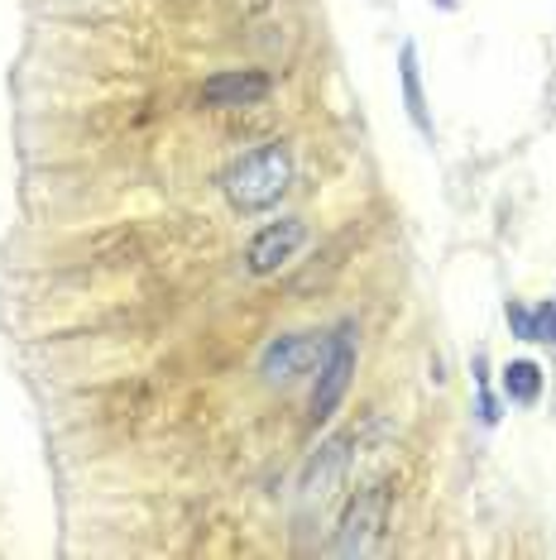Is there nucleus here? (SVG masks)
Returning <instances> with one entry per match:
<instances>
[{"instance_id": "nucleus-1", "label": "nucleus", "mask_w": 556, "mask_h": 560, "mask_svg": "<svg viewBox=\"0 0 556 560\" xmlns=\"http://www.w3.org/2000/svg\"><path fill=\"white\" fill-rule=\"evenodd\" d=\"M288 183H293V159H288L283 144L250 149V154L235 159L221 177L225 201H231L235 211H269L274 201L288 192Z\"/></svg>"}, {"instance_id": "nucleus-2", "label": "nucleus", "mask_w": 556, "mask_h": 560, "mask_svg": "<svg viewBox=\"0 0 556 560\" xmlns=\"http://www.w3.org/2000/svg\"><path fill=\"white\" fill-rule=\"evenodd\" d=\"M350 374H356V322H340L326 340V360L317 369V388H312V427L332 422V412L346 402Z\"/></svg>"}, {"instance_id": "nucleus-3", "label": "nucleus", "mask_w": 556, "mask_h": 560, "mask_svg": "<svg viewBox=\"0 0 556 560\" xmlns=\"http://www.w3.org/2000/svg\"><path fill=\"white\" fill-rule=\"evenodd\" d=\"M389 499H394L389 483H374V489L356 493V503L340 513L332 556H370L379 546V532H384V522H389Z\"/></svg>"}, {"instance_id": "nucleus-4", "label": "nucleus", "mask_w": 556, "mask_h": 560, "mask_svg": "<svg viewBox=\"0 0 556 560\" xmlns=\"http://www.w3.org/2000/svg\"><path fill=\"white\" fill-rule=\"evenodd\" d=\"M326 340L332 336H312V330H293V336H278L269 340L259 360V374L269 384H293L302 374H317L322 360H326Z\"/></svg>"}, {"instance_id": "nucleus-5", "label": "nucleus", "mask_w": 556, "mask_h": 560, "mask_svg": "<svg viewBox=\"0 0 556 560\" xmlns=\"http://www.w3.org/2000/svg\"><path fill=\"white\" fill-rule=\"evenodd\" d=\"M269 92H274L269 72H255V68L211 72V78L201 82V106H211V110H245V106H259Z\"/></svg>"}, {"instance_id": "nucleus-6", "label": "nucleus", "mask_w": 556, "mask_h": 560, "mask_svg": "<svg viewBox=\"0 0 556 560\" xmlns=\"http://www.w3.org/2000/svg\"><path fill=\"white\" fill-rule=\"evenodd\" d=\"M302 240H308V225L298 221V215H288V221H274V225H264V231L250 240V249H245V264H250V273H278L288 259L302 249Z\"/></svg>"}, {"instance_id": "nucleus-7", "label": "nucleus", "mask_w": 556, "mask_h": 560, "mask_svg": "<svg viewBox=\"0 0 556 560\" xmlns=\"http://www.w3.org/2000/svg\"><path fill=\"white\" fill-rule=\"evenodd\" d=\"M340 475H346V436H332L302 469V493H326Z\"/></svg>"}, {"instance_id": "nucleus-8", "label": "nucleus", "mask_w": 556, "mask_h": 560, "mask_svg": "<svg viewBox=\"0 0 556 560\" xmlns=\"http://www.w3.org/2000/svg\"><path fill=\"white\" fill-rule=\"evenodd\" d=\"M398 72H403V101H408V120L417 125V135H422V139H432V116H427V96H422V68H417V48L413 44H403Z\"/></svg>"}, {"instance_id": "nucleus-9", "label": "nucleus", "mask_w": 556, "mask_h": 560, "mask_svg": "<svg viewBox=\"0 0 556 560\" xmlns=\"http://www.w3.org/2000/svg\"><path fill=\"white\" fill-rule=\"evenodd\" d=\"M542 393V369L533 360H513L503 369V398L509 402H537Z\"/></svg>"}, {"instance_id": "nucleus-10", "label": "nucleus", "mask_w": 556, "mask_h": 560, "mask_svg": "<svg viewBox=\"0 0 556 560\" xmlns=\"http://www.w3.org/2000/svg\"><path fill=\"white\" fill-rule=\"evenodd\" d=\"M528 340H547V346H556V302H542L537 312H528Z\"/></svg>"}]
</instances>
